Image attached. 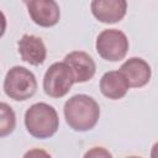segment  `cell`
<instances>
[{
    "label": "cell",
    "instance_id": "6da1fadb",
    "mask_svg": "<svg viewBox=\"0 0 158 158\" xmlns=\"http://www.w3.org/2000/svg\"><path fill=\"white\" fill-rule=\"evenodd\" d=\"M64 117L74 131L84 132L94 128L100 117L99 104L89 95L77 94L64 104Z\"/></svg>",
    "mask_w": 158,
    "mask_h": 158
},
{
    "label": "cell",
    "instance_id": "277c9868",
    "mask_svg": "<svg viewBox=\"0 0 158 158\" xmlns=\"http://www.w3.org/2000/svg\"><path fill=\"white\" fill-rule=\"evenodd\" d=\"M95 46L96 52L102 59L117 62L125 58L128 51V40L122 31L107 28L99 33Z\"/></svg>",
    "mask_w": 158,
    "mask_h": 158
},
{
    "label": "cell",
    "instance_id": "52a82bcc",
    "mask_svg": "<svg viewBox=\"0 0 158 158\" xmlns=\"http://www.w3.org/2000/svg\"><path fill=\"white\" fill-rule=\"evenodd\" d=\"M63 62L70 68L75 83H84L90 80L96 70L94 59L83 51H73L68 53Z\"/></svg>",
    "mask_w": 158,
    "mask_h": 158
},
{
    "label": "cell",
    "instance_id": "30bf717a",
    "mask_svg": "<svg viewBox=\"0 0 158 158\" xmlns=\"http://www.w3.org/2000/svg\"><path fill=\"white\" fill-rule=\"evenodd\" d=\"M17 46L22 60L32 65H40L44 62L47 49L43 41L40 37L35 35H23L19 40Z\"/></svg>",
    "mask_w": 158,
    "mask_h": 158
},
{
    "label": "cell",
    "instance_id": "4fadbf2b",
    "mask_svg": "<svg viewBox=\"0 0 158 158\" xmlns=\"http://www.w3.org/2000/svg\"><path fill=\"white\" fill-rule=\"evenodd\" d=\"M83 158H112V154L104 147H93L86 151Z\"/></svg>",
    "mask_w": 158,
    "mask_h": 158
},
{
    "label": "cell",
    "instance_id": "3957f363",
    "mask_svg": "<svg viewBox=\"0 0 158 158\" xmlns=\"http://www.w3.org/2000/svg\"><path fill=\"white\" fill-rule=\"evenodd\" d=\"M37 90V80L35 74L25 67H12L4 79L5 94L17 101L27 100L35 95Z\"/></svg>",
    "mask_w": 158,
    "mask_h": 158
},
{
    "label": "cell",
    "instance_id": "8992f818",
    "mask_svg": "<svg viewBox=\"0 0 158 158\" xmlns=\"http://www.w3.org/2000/svg\"><path fill=\"white\" fill-rule=\"evenodd\" d=\"M28 15L32 21L42 27H52L57 25L60 17V10L54 0H31L25 1Z\"/></svg>",
    "mask_w": 158,
    "mask_h": 158
},
{
    "label": "cell",
    "instance_id": "7c38bea8",
    "mask_svg": "<svg viewBox=\"0 0 158 158\" xmlns=\"http://www.w3.org/2000/svg\"><path fill=\"white\" fill-rule=\"evenodd\" d=\"M0 114H1V118H0V136L5 137L6 135L11 133L15 130L16 117H15L14 110L7 104H5V102L0 104Z\"/></svg>",
    "mask_w": 158,
    "mask_h": 158
},
{
    "label": "cell",
    "instance_id": "5bb4252c",
    "mask_svg": "<svg viewBox=\"0 0 158 158\" xmlns=\"http://www.w3.org/2000/svg\"><path fill=\"white\" fill-rule=\"evenodd\" d=\"M22 158H52L44 149L41 148H32L30 151H27Z\"/></svg>",
    "mask_w": 158,
    "mask_h": 158
},
{
    "label": "cell",
    "instance_id": "7a4b0ae2",
    "mask_svg": "<svg viewBox=\"0 0 158 158\" xmlns=\"http://www.w3.org/2000/svg\"><path fill=\"white\" fill-rule=\"evenodd\" d=\"M25 126L33 137L40 139L49 138L59 127L58 114L53 106L46 102H36L25 112Z\"/></svg>",
    "mask_w": 158,
    "mask_h": 158
},
{
    "label": "cell",
    "instance_id": "9a60e30c",
    "mask_svg": "<svg viewBox=\"0 0 158 158\" xmlns=\"http://www.w3.org/2000/svg\"><path fill=\"white\" fill-rule=\"evenodd\" d=\"M151 158H158V142H156L151 149Z\"/></svg>",
    "mask_w": 158,
    "mask_h": 158
},
{
    "label": "cell",
    "instance_id": "ba28073f",
    "mask_svg": "<svg viewBox=\"0 0 158 158\" xmlns=\"http://www.w3.org/2000/svg\"><path fill=\"white\" fill-rule=\"evenodd\" d=\"M93 15L104 23H115L123 19L127 10L125 0H94L90 4Z\"/></svg>",
    "mask_w": 158,
    "mask_h": 158
},
{
    "label": "cell",
    "instance_id": "5b68a950",
    "mask_svg": "<svg viewBox=\"0 0 158 158\" xmlns=\"http://www.w3.org/2000/svg\"><path fill=\"white\" fill-rule=\"evenodd\" d=\"M74 75L64 62H56L47 69L43 78V90L51 98H63L74 84Z\"/></svg>",
    "mask_w": 158,
    "mask_h": 158
},
{
    "label": "cell",
    "instance_id": "9c48e42d",
    "mask_svg": "<svg viewBox=\"0 0 158 158\" xmlns=\"http://www.w3.org/2000/svg\"><path fill=\"white\" fill-rule=\"evenodd\" d=\"M120 72L126 77L130 86L132 88L144 86L149 81L151 75H152L149 64L139 57L128 58L120 67Z\"/></svg>",
    "mask_w": 158,
    "mask_h": 158
},
{
    "label": "cell",
    "instance_id": "2e32d148",
    "mask_svg": "<svg viewBox=\"0 0 158 158\" xmlns=\"http://www.w3.org/2000/svg\"><path fill=\"white\" fill-rule=\"evenodd\" d=\"M127 158H141V157H137V156H131V157H127Z\"/></svg>",
    "mask_w": 158,
    "mask_h": 158
},
{
    "label": "cell",
    "instance_id": "8fae6325",
    "mask_svg": "<svg viewBox=\"0 0 158 158\" xmlns=\"http://www.w3.org/2000/svg\"><path fill=\"white\" fill-rule=\"evenodd\" d=\"M130 84L120 70L106 72L100 79V91L111 100L122 99L128 91Z\"/></svg>",
    "mask_w": 158,
    "mask_h": 158
}]
</instances>
